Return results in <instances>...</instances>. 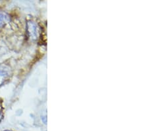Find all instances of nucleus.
I'll return each mask as SVG.
<instances>
[{"mask_svg": "<svg viewBox=\"0 0 148 131\" xmlns=\"http://www.w3.org/2000/svg\"><path fill=\"white\" fill-rule=\"evenodd\" d=\"M8 76V71L5 67L0 66V85L3 83L5 80Z\"/></svg>", "mask_w": 148, "mask_h": 131, "instance_id": "obj_1", "label": "nucleus"}, {"mask_svg": "<svg viewBox=\"0 0 148 131\" xmlns=\"http://www.w3.org/2000/svg\"><path fill=\"white\" fill-rule=\"evenodd\" d=\"M6 19V17L3 13H0V27L3 26Z\"/></svg>", "mask_w": 148, "mask_h": 131, "instance_id": "obj_2", "label": "nucleus"}, {"mask_svg": "<svg viewBox=\"0 0 148 131\" xmlns=\"http://www.w3.org/2000/svg\"><path fill=\"white\" fill-rule=\"evenodd\" d=\"M2 119V113H1V107H0V121H1Z\"/></svg>", "mask_w": 148, "mask_h": 131, "instance_id": "obj_3", "label": "nucleus"}, {"mask_svg": "<svg viewBox=\"0 0 148 131\" xmlns=\"http://www.w3.org/2000/svg\"><path fill=\"white\" fill-rule=\"evenodd\" d=\"M5 131H9V130H5Z\"/></svg>", "mask_w": 148, "mask_h": 131, "instance_id": "obj_4", "label": "nucleus"}]
</instances>
